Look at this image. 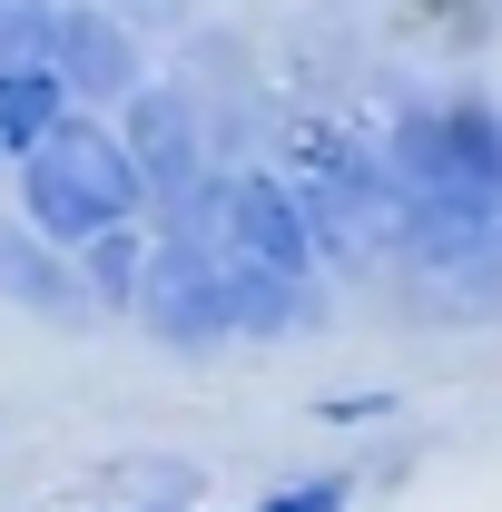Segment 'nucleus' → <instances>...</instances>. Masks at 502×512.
I'll list each match as a JSON object with an SVG mask.
<instances>
[{
    "instance_id": "obj_1",
    "label": "nucleus",
    "mask_w": 502,
    "mask_h": 512,
    "mask_svg": "<svg viewBox=\"0 0 502 512\" xmlns=\"http://www.w3.org/2000/svg\"><path fill=\"white\" fill-rule=\"evenodd\" d=\"M10 188H20V217L50 227L60 247H89L99 227H128V217H158L148 158L128 148V128L99 119H60L30 158H10Z\"/></svg>"
},
{
    "instance_id": "obj_2",
    "label": "nucleus",
    "mask_w": 502,
    "mask_h": 512,
    "mask_svg": "<svg viewBox=\"0 0 502 512\" xmlns=\"http://www.w3.org/2000/svg\"><path fill=\"white\" fill-rule=\"evenodd\" d=\"M394 178L424 197L434 217H493L502 227V109L453 99V109H404L384 138Z\"/></svg>"
},
{
    "instance_id": "obj_3",
    "label": "nucleus",
    "mask_w": 502,
    "mask_h": 512,
    "mask_svg": "<svg viewBox=\"0 0 502 512\" xmlns=\"http://www.w3.org/2000/svg\"><path fill=\"white\" fill-rule=\"evenodd\" d=\"M217 247L256 256V266H286V276H315V266H325V237H315L306 188H296V178H266V168L217 178Z\"/></svg>"
},
{
    "instance_id": "obj_4",
    "label": "nucleus",
    "mask_w": 502,
    "mask_h": 512,
    "mask_svg": "<svg viewBox=\"0 0 502 512\" xmlns=\"http://www.w3.org/2000/svg\"><path fill=\"white\" fill-rule=\"evenodd\" d=\"M0 296L30 306V316H89V276H79V247H60L50 227L30 217H0Z\"/></svg>"
},
{
    "instance_id": "obj_5",
    "label": "nucleus",
    "mask_w": 502,
    "mask_h": 512,
    "mask_svg": "<svg viewBox=\"0 0 502 512\" xmlns=\"http://www.w3.org/2000/svg\"><path fill=\"white\" fill-rule=\"evenodd\" d=\"M128 148H138V158H148V178H158V217H168V207H188L197 188H217V178H207V158H197L188 99H168V89H128Z\"/></svg>"
},
{
    "instance_id": "obj_6",
    "label": "nucleus",
    "mask_w": 502,
    "mask_h": 512,
    "mask_svg": "<svg viewBox=\"0 0 502 512\" xmlns=\"http://www.w3.org/2000/svg\"><path fill=\"white\" fill-rule=\"evenodd\" d=\"M50 60L69 69L79 99H128L138 89V40H128V20H109V10H60Z\"/></svg>"
},
{
    "instance_id": "obj_7",
    "label": "nucleus",
    "mask_w": 502,
    "mask_h": 512,
    "mask_svg": "<svg viewBox=\"0 0 502 512\" xmlns=\"http://www.w3.org/2000/svg\"><path fill=\"white\" fill-rule=\"evenodd\" d=\"M227 306H237V335H256V345H286L296 325H315V316H325L315 276L256 266V256H227Z\"/></svg>"
},
{
    "instance_id": "obj_8",
    "label": "nucleus",
    "mask_w": 502,
    "mask_h": 512,
    "mask_svg": "<svg viewBox=\"0 0 502 512\" xmlns=\"http://www.w3.org/2000/svg\"><path fill=\"white\" fill-rule=\"evenodd\" d=\"M60 119H79V89H69L60 60H0V138H10V158H30Z\"/></svg>"
},
{
    "instance_id": "obj_9",
    "label": "nucleus",
    "mask_w": 502,
    "mask_h": 512,
    "mask_svg": "<svg viewBox=\"0 0 502 512\" xmlns=\"http://www.w3.org/2000/svg\"><path fill=\"white\" fill-rule=\"evenodd\" d=\"M148 266H158V237L128 217V227H99L89 247H79V276H89V296L109 306V316H128L138 296H148Z\"/></svg>"
},
{
    "instance_id": "obj_10",
    "label": "nucleus",
    "mask_w": 502,
    "mask_h": 512,
    "mask_svg": "<svg viewBox=\"0 0 502 512\" xmlns=\"http://www.w3.org/2000/svg\"><path fill=\"white\" fill-rule=\"evenodd\" d=\"M50 30H60L50 0H0V60H50Z\"/></svg>"
},
{
    "instance_id": "obj_11",
    "label": "nucleus",
    "mask_w": 502,
    "mask_h": 512,
    "mask_svg": "<svg viewBox=\"0 0 502 512\" xmlns=\"http://www.w3.org/2000/svg\"><path fill=\"white\" fill-rule=\"evenodd\" d=\"M355 503V473H306V483H276V493H256L247 512H345Z\"/></svg>"
},
{
    "instance_id": "obj_12",
    "label": "nucleus",
    "mask_w": 502,
    "mask_h": 512,
    "mask_svg": "<svg viewBox=\"0 0 502 512\" xmlns=\"http://www.w3.org/2000/svg\"><path fill=\"white\" fill-rule=\"evenodd\" d=\"M315 414H325V424H384V414H394V394H325Z\"/></svg>"
},
{
    "instance_id": "obj_13",
    "label": "nucleus",
    "mask_w": 502,
    "mask_h": 512,
    "mask_svg": "<svg viewBox=\"0 0 502 512\" xmlns=\"http://www.w3.org/2000/svg\"><path fill=\"white\" fill-rule=\"evenodd\" d=\"M138 512H178V503H138Z\"/></svg>"
},
{
    "instance_id": "obj_14",
    "label": "nucleus",
    "mask_w": 502,
    "mask_h": 512,
    "mask_svg": "<svg viewBox=\"0 0 502 512\" xmlns=\"http://www.w3.org/2000/svg\"><path fill=\"white\" fill-rule=\"evenodd\" d=\"M0 168H10V138H0Z\"/></svg>"
}]
</instances>
